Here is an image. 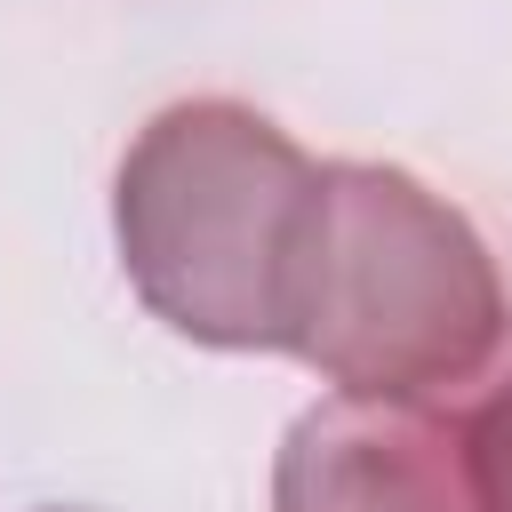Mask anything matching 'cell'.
<instances>
[{"label": "cell", "instance_id": "cell-2", "mask_svg": "<svg viewBox=\"0 0 512 512\" xmlns=\"http://www.w3.org/2000/svg\"><path fill=\"white\" fill-rule=\"evenodd\" d=\"M320 160L232 96L168 104L112 176V232L152 320L216 352L288 344V264Z\"/></svg>", "mask_w": 512, "mask_h": 512}, {"label": "cell", "instance_id": "cell-1", "mask_svg": "<svg viewBox=\"0 0 512 512\" xmlns=\"http://www.w3.org/2000/svg\"><path fill=\"white\" fill-rule=\"evenodd\" d=\"M504 344V280L464 208L384 160H328L296 264L288 344L336 392L416 400L464 384Z\"/></svg>", "mask_w": 512, "mask_h": 512}, {"label": "cell", "instance_id": "cell-3", "mask_svg": "<svg viewBox=\"0 0 512 512\" xmlns=\"http://www.w3.org/2000/svg\"><path fill=\"white\" fill-rule=\"evenodd\" d=\"M272 512H480L464 424L416 400L328 392L272 456Z\"/></svg>", "mask_w": 512, "mask_h": 512}, {"label": "cell", "instance_id": "cell-4", "mask_svg": "<svg viewBox=\"0 0 512 512\" xmlns=\"http://www.w3.org/2000/svg\"><path fill=\"white\" fill-rule=\"evenodd\" d=\"M464 456H472L480 512H512V384H496V392L464 416Z\"/></svg>", "mask_w": 512, "mask_h": 512}]
</instances>
